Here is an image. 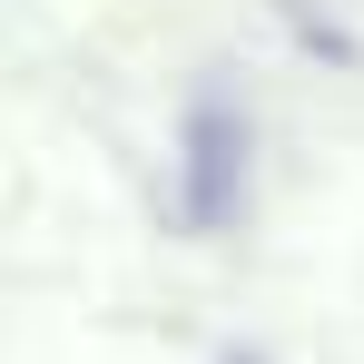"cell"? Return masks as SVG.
Listing matches in <instances>:
<instances>
[{
  "instance_id": "1",
  "label": "cell",
  "mask_w": 364,
  "mask_h": 364,
  "mask_svg": "<svg viewBox=\"0 0 364 364\" xmlns=\"http://www.w3.org/2000/svg\"><path fill=\"white\" fill-rule=\"evenodd\" d=\"M237 217H246V119L227 99H197L178 128V227L227 237Z\"/></svg>"
},
{
  "instance_id": "2",
  "label": "cell",
  "mask_w": 364,
  "mask_h": 364,
  "mask_svg": "<svg viewBox=\"0 0 364 364\" xmlns=\"http://www.w3.org/2000/svg\"><path fill=\"white\" fill-rule=\"evenodd\" d=\"M237 364H256V355H237Z\"/></svg>"
}]
</instances>
